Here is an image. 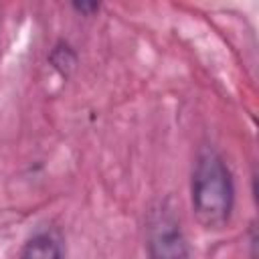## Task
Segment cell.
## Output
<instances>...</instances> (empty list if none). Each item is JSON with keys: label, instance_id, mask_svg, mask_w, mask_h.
<instances>
[{"label": "cell", "instance_id": "obj_1", "mask_svg": "<svg viewBox=\"0 0 259 259\" xmlns=\"http://www.w3.org/2000/svg\"><path fill=\"white\" fill-rule=\"evenodd\" d=\"M235 178L221 150L202 144L190 172V206L196 223L206 231H223L235 210Z\"/></svg>", "mask_w": 259, "mask_h": 259}, {"label": "cell", "instance_id": "obj_2", "mask_svg": "<svg viewBox=\"0 0 259 259\" xmlns=\"http://www.w3.org/2000/svg\"><path fill=\"white\" fill-rule=\"evenodd\" d=\"M146 259H192L180 214L170 198L150 202L144 217Z\"/></svg>", "mask_w": 259, "mask_h": 259}, {"label": "cell", "instance_id": "obj_3", "mask_svg": "<svg viewBox=\"0 0 259 259\" xmlns=\"http://www.w3.org/2000/svg\"><path fill=\"white\" fill-rule=\"evenodd\" d=\"M18 259H65L63 235L57 227H38L24 241Z\"/></svg>", "mask_w": 259, "mask_h": 259}, {"label": "cell", "instance_id": "obj_4", "mask_svg": "<svg viewBox=\"0 0 259 259\" xmlns=\"http://www.w3.org/2000/svg\"><path fill=\"white\" fill-rule=\"evenodd\" d=\"M49 63H51V67H53L63 79H67V77L75 71V67H77V63H79V57H77V51H75L67 40H57V42L53 45L51 53H49Z\"/></svg>", "mask_w": 259, "mask_h": 259}, {"label": "cell", "instance_id": "obj_5", "mask_svg": "<svg viewBox=\"0 0 259 259\" xmlns=\"http://www.w3.org/2000/svg\"><path fill=\"white\" fill-rule=\"evenodd\" d=\"M71 8H73L75 12H79V14H83V16H91V14L99 12L101 4H99V2H73Z\"/></svg>", "mask_w": 259, "mask_h": 259}]
</instances>
